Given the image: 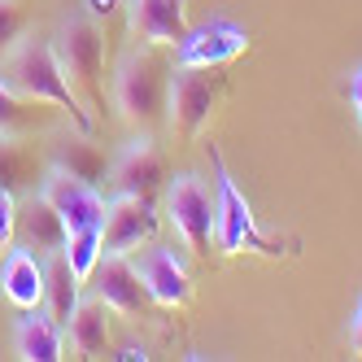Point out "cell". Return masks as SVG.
Listing matches in <instances>:
<instances>
[{
	"label": "cell",
	"mask_w": 362,
	"mask_h": 362,
	"mask_svg": "<svg viewBox=\"0 0 362 362\" xmlns=\"http://www.w3.org/2000/svg\"><path fill=\"white\" fill-rule=\"evenodd\" d=\"M153 236H158V210H153V201L110 192L105 223H100V245H105V253H136Z\"/></svg>",
	"instance_id": "obj_10"
},
{
	"label": "cell",
	"mask_w": 362,
	"mask_h": 362,
	"mask_svg": "<svg viewBox=\"0 0 362 362\" xmlns=\"http://www.w3.org/2000/svg\"><path fill=\"white\" fill-rule=\"evenodd\" d=\"M57 105L48 100H31V96H18L13 88L0 83V136H35L48 132L57 122Z\"/></svg>",
	"instance_id": "obj_18"
},
{
	"label": "cell",
	"mask_w": 362,
	"mask_h": 362,
	"mask_svg": "<svg viewBox=\"0 0 362 362\" xmlns=\"http://www.w3.org/2000/svg\"><path fill=\"white\" fill-rule=\"evenodd\" d=\"M136 271H140V279H144L153 305H162V310H184V305H192L197 284H192L188 267L179 262L175 249H144V253L136 257Z\"/></svg>",
	"instance_id": "obj_12"
},
{
	"label": "cell",
	"mask_w": 362,
	"mask_h": 362,
	"mask_svg": "<svg viewBox=\"0 0 362 362\" xmlns=\"http://www.w3.org/2000/svg\"><path fill=\"white\" fill-rule=\"evenodd\" d=\"M0 83L13 88L18 96H31V100H48V105H57L62 114H70L74 132H83V136L96 132V118L88 114V105H83V100L74 96V88L66 83L53 40L27 31L5 57H0Z\"/></svg>",
	"instance_id": "obj_1"
},
{
	"label": "cell",
	"mask_w": 362,
	"mask_h": 362,
	"mask_svg": "<svg viewBox=\"0 0 362 362\" xmlns=\"http://www.w3.org/2000/svg\"><path fill=\"white\" fill-rule=\"evenodd\" d=\"M13 223H18V197L0 188V257L13 249Z\"/></svg>",
	"instance_id": "obj_24"
},
{
	"label": "cell",
	"mask_w": 362,
	"mask_h": 362,
	"mask_svg": "<svg viewBox=\"0 0 362 362\" xmlns=\"http://www.w3.org/2000/svg\"><path fill=\"white\" fill-rule=\"evenodd\" d=\"M349 341H354V349L362 354V297H358V310H354V323H349Z\"/></svg>",
	"instance_id": "obj_26"
},
{
	"label": "cell",
	"mask_w": 362,
	"mask_h": 362,
	"mask_svg": "<svg viewBox=\"0 0 362 362\" xmlns=\"http://www.w3.org/2000/svg\"><path fill=\"white\" fill-rule=\"evenodd\" d=\"M210 166H214V240L227 257L236 253H262V257H279L284 245L275 236H267L262 227H257V214L249 197L236 188V179H231L223 153L210 148Z\"/></svg>",
	"instance_id": "obj_4"
},
{
	"label": "cell",
	"mask_w": 362,
	"mask_h": 362,
	"mask_svg": "<svg viewBox=\"0 0 362 362\" xmlns=\"http://www.w3.org/2000/svg\"><path fill=\"white\" fill-rule=\"evenodd\" d=\"M0 297L13 310H40L44 305V257L13 245L0 262Z\"/></svg>",
	"instance_id": "obj_15"
},
{
	"label": "cell",
	"mask_w": 362,
	"mask_h": 362,
	"mask_svg": "<svg viewBox=\"0 0 362 362\" xmlns=\"http://www.w3.org/2000/svg\"><path fill=\"white\" fill-rule=\"evenodd\" d=\"M166 88H170V70L166 62L148 48H132L118 70H114V110L122 122L153 132L166 118Z\"/></svg>",
	"instance_id": "obj_3"
},
{
	"label": "cell",
	"mask_w": 362,
	"mask_h": 362,
	"mask_svg": "<svg viewBox=\"0 0 362 362\" xmlns=\"http://www.w3.org/2000/svg\"><path fill=\"white\" fill-rule=\"evenodd\" d=\"M31 31V13L22 0H0V57L9 53V48Z\"/></svg>",
	"instance_id": "obj_23"
},
{
	"label": "cell",
	"mask_w": 362,
	"mask_h": 362,
	"mask_svg": "<svg viewBox=\"0 0 362 362\" xmlns=\"http://www.w3.org/2000/svg\"><path fill=\"white\" fill-rule=\"evenodd\" d=\"M132 35L153 48H175L188 35L184 0H132Z\"/></svg>",
	"instance_id": "obj_14"
},
{
	"label": "cell",
	"mask_w": 362,
	"mask_h": 362,
	"mask_svg": "<svg viewBox=\"0 0 362 362\" xmlns=\"http://www.w3.org/2000/svg\"><path fill=\"white\" fill-rule=\"evenodd\" d=\"M79 297H83V284L74 279L66 253H62V249L48 253V257H44V310L66 327L70 315H74V305H79Z\"/></svg>",
	"instance_id": "obj_20"
},
{
	"label": "cell",
	"mask_w": 362,
	"mask_h": 362,
	"mask_svg": "<svg viewBox=\"0 0 362 362\" xmlns=\"http://www.w3.org/2000/svg\"><path fill=\"white\" fill-rule=\"evenodd\" d=\"M40 162H35V148L31 136H0V188L13 192V197H27L40 188Z\"/></svg>",
	"instance_id": "obj_19"
},
{
	"label": "cell",
	"mask_w": 362,
	"mask_h": 362,
	"mask_svg": "<svg viewBox=\"0 0 362 362\" xmlns=\"http://www.w3.org/2000/svg\"><path fill=\"white\" fill-rule=\"evenodd\" d=\"M66 223H62V214L48 205L40 192H27V197H18V223H13V245H22V249H31V253H40V257H48V253H57V249H66Z\"/></svg>",
	"instance_id": "obj_13"
},
{
	"label": "cell",
	"mask_w": 362,
	"mask_h": 362,
	"mask_svg": "<svg viewBox=\"0 0 362 362\" xmlns=\"http://www.w3.org/2000/svg\"><path fill=\"white\" fill-rule=\"evenodd\" d=\"M53 48L74 96L100 114L105 110V31H100V18H92L88 9L66 13L53 35Z\"/></svg>",
	"instance_id": "obj_2"
},
{
	"label": "cell",
	"mask_w": 362,
	"mask_h": 362,
	"mask_svg": "<svg viewBox=\"0 0 362 362\" xmlns=\"http://www.w3.org/2000/svg\"><path fill=\"white\" fill-rule=\"evenodd\" d=\"M110 315L114 310L100 297H79V305H74V315L66 323L74 354H83V358H105L110 354Z\"/></svg>",
	"instance_id": "obj_17"
},
{
	"label": "cell",
	"mask_w": 362,
	"mask_h": 362,
	"mask_svg": "<svg viewBox=\"0 0 362 362\" xmlns=\"http://www.w3.org/2000/svg\"><path fill=\"white\" fill-rule=\"evenodd\" d=\"M53 210L62 214L66 231H79V227H100L105 223V192H100L96 184H88V179L70 175L62 166L48 162L44 175H40V188H35Z\"/></svg>",
	"instance_id": "obj_7"
},
{
	"label": "cell",
	"mask_w": 362,
	"mask_h": 362,
	"mask_svg": "<svg viewBox=\"0 0 362 362\" xmlns=\"http://www.w3.org/2000/svg\"><path fill=\"white\" fill-rule=\"evenodd\" d=\"M13 349L22 362H62L66 358V336L62 323L48 310H22V319L13 327Z\"/></svg>",
	"instance_id": "obj_16"
},
{
	"label": "cell",
	"mask_w": 362,
	"mask_h": 362,
	"mask_svg": "<svg viewBox=\"0 0 362 362\" xmlns=\"http://www.w3.org/2000/svg\"><path fill=\"white\" fill-rule=\"evenodd\" d=\"M53 166H62V170H70V175H79V179H88V184H105L110 179V162H105V153H100L96 144H92V136H74V140H62L57 148H53V158H48Z\"/></svg>",
	"instance_id": "obj_21"
},
{
	"label": "cell",
	"mask_w": 362,
	"mask_h": 362,
	"mask_svg": "<svg viewBox=\"0 0 362 362\" xmlns=\"http://www.w3.org/2000/svg\"><path fill=\"white\" fill-rule=\"evenodd\" d=\"M349 105H354V114H358V122H362V66L349 74Z\"/></svg>",
	"instance_id": "obj_25"
},
{
	"label": "cell",
	"mask_w": 362,
	"mask_h": 362,
	"mask_svg": "<svg viewBox=\"0 0 362 362\" xmlns=\"http://www.w3.org/2000/svg\"><path fill=\"white\" fill-rule=\"evenodd\" d=\"M118 9V0H88V13L92 18H105V13H114Z\"/></svg>",
	"instance_id": "obj_27"
},
{
	"label": "cell",
	"mask_w": 362,
	"mask_h": 362,
	"mask_svg": "<svg viewBox=\"0 0 362 362\" xmlns=\"http://www.w3.org/2000/svg\"><path fill=\"white\" fill-rule=\"evenodd\" d=\"M88 284H96V297L105 301L114 315H144L153 305L144 279H140L136 262L127 253H100V262H96Z\"/></svg>",
	"instance_id": "obj_11"
},
{
	"label": "cell",
	"mask_w": 362,
	"mask_h": 362,
	"mask_svg": "<svg viewBox=\"0 0 362 362\" xmlns=\"http://www.w3.org/2000/svg\"><path fill=\"white\" fill-rule=\"evenodd\" d=\"M62 253H66V262H70L74 279L88 284L92 271H96V262H100V253H105V245H100V227H79V231H70Z\"/></svg>",
	"instance_id": "obj_22"
},
{
	"label": "cell",
	"mask_w": 362,
	"mask_h": 362,
	"mask_svg": "<svg viewBox=\"0 0 362 362\" xmlns=\"http://www.w3.org/2000/svg\"><path fill=\"white\" fill-rule=\"evenodd\" d=\"M110 192L122 197H144V201H158V192L166 188V153L153 144L148 136H136L118 158L110 162Z\"/></svg>",
	"instance_id": "obj_9"
},
{
	"label": "cell",
	"mask_w": 362,
	"mask_h": 362,
	"mask_svg": "<svg viewBox=\"0 0 362 362\" xmlns=\"http://www.w3.org/2000/svg\"><path fill=\"white\" fill-rule=\"evenodd\" d=\"M166 218L192 253H210L214 240V188L201 175H179L166 184Z\"/></svg>",
	"instance_id": "obj_6"
},
{
	"label": "cell",
	"mask_w": 362,
	"mask_h": 362,
	"mask_svg": "<svg viewBox=\"0 0 362 362\" xmlns=\"http://www.w3.org/2000/svg\"><path fill=\"white\" fill-rule=\"evenodd\" d=\"M227 96V79L218 74V66H179L170 74L166 88V122L179 140L197 144Z\"/></svg>",
	"instance_id": "obj_5"
},
{
	"label": "cell",
	"mask_w": 362,
	"mask_h": 362,
	"mask_svg": "<svg viewBox=\"0 0 362 362\" xmlns=\"http://www.w3.org/2000/svg\"><path fill=\"white\" fill-rule=\"evenodd\" d=\"M249 53V31L231 18H210L201 27H188V35L175 44V66H231Z\"/></svg>",
	"instance_id": "obj_8"
}]
</instances>
